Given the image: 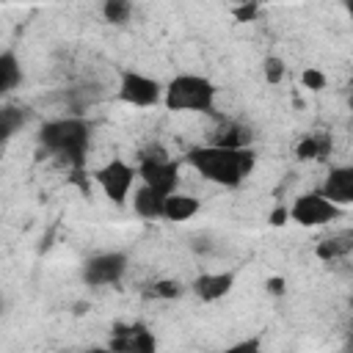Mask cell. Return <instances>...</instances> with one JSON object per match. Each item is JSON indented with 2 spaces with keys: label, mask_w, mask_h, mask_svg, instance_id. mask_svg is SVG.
Listing matches in <instances>:
<instances>
[{
  "label": "cell",
  "mask_w": 353,
  "mask_h": 353,
  "mask_svg": "<svg viewBox=\"0 0 353 353\" xmlns=\"http://www.w3.org/2000/svg\"><path fill=\"white\" fill-rule=\"evenodd\" d=\"M185 163L207 182H215L221 188H240L256 168V154L251 146L237 149L221 143H201L188 149Z\"/></svg>",
  "instance_id": "obj_1"
},
{
  "label": "cell",
  "mask_w": 353,
  "mask_h": 353,
  "mask_svg": "<svg viewBox=\"0 0 353 353\" xmlns=\"http://www.w3.org/2000/svg\"><path fill=\"white\" fill-rule=\"evenodd\" d=\"M88 143H91V124L83 116H61L39 127V146L50 157L61 160L74 171L85 165Z\"/></svg>",
  "instance_id": "obj_2"
},
{
  "label": "cell",
  "mask_w": 353,
  "mask_h": 353,
  "mask_svg": "<svg viewBox=\"0 0 353 353\" xmlns=\"http://www.w3.org/2000/svg\"><path fill=\"white\" fill-rule=\"evenodd\" d=\"M215 97L218 88L210 77L196 74V72H182L174 74L165 83V97L163 105L171 113H204V116H218L215 113Z\"/></svg>",
  "instance_id": "obj_3"
},
{
  "label": "cell",
  "mask_w": 353,
  "mask_h": 353,
  "mask_svg": "<svg viewBox=\"0 0 353 353\" xmlns=\"http://www.w3.org/2000/svg\"><path fill=\"white\" fill-rule=\"evenodd\" d=\"M179 168H182V163L176 157H171L163 143H149L138 160V179L143 185L171 196L174 190H179Z\"/></svg>",
  "instance_id": "obj_4"
},
{
  "label": "cell",
  "mask_w": 353,
  "mask_h": 353,
  "mask_svg": "<svg viewBox=\"0 0 353 353\" xmlns=\"http://www.w3.org/2000/svg\"><path fill=\"white\" fill-rule=\"evenodd\" d=\"M135 179H138V165L127 163L124 157H110L94 171V182L99 185L102 196L116 207H124L130 201Z\"/></svg>",
  "instance_id": "obj_5"
},
{
  "label": "cell",
  "mask_w": 353,
  "mask_h": 353,
  "mask_svg": "<svg viewBox=\"0 0 353 353\" xmlns=\"http://www.w3.org/2000/svg\"><path fill=\"white\" fill-rule=\"evenodd\" d=\"M116 97H119L124 105H132V108H154V105L163 102L165 85H163L157 77L146 74V72L124 69L121 77H119Z\"/></svg>",
  "instance_id": "obj_6"
},
{
  "label": "cell",
  "mask_w": 353,
  "mask_h": 353,
  "mask_svg": "<svg viewBox=\"0 0 353 353\" xmlns=\"http://www.w3.org/2000/svg\"><path fill=\"white\" fill-rule=\"evenodd\" d=\"M342 215V207L334 204L323 190H312V193H301L292 207H290V221H295L303 229H317L325 226L331 221H336Z\"/></svg>",
  "instance_id": "obj_7"
},
{
  "label": "cell",
  "mask_w": 353,
  "mask_h": 353,
  "mask_svg": "<svg viewBox=\"0 0 353 353\" xmlns=\"http://www.w3.org/2000/svg\"><path fill=\"white\" fill-rule=\"evenodd\" d=\"M127 268H130V256L124 251H99L83 262L80 279L88 287H113L124 279Z\"/></svg>",
  "instance_id": "obj_8"
},
{
  "label": "cell",
  "mask_w": 353,
  "mask_h": 353,
  "mask_svg": "<svg viewBox=\"0 0 353 353\" xmlns=\"http://www.w3.org/2000/svg\"><path fill=\"white\" fill-rule=\"evenodd\" d=\"M108 347L124 350V353H152L157 347V342L143 323H116L113 336L108 339Z\"/></svg>",
  "instance_id": "obj_9"
},
{
  "label": "cell",
  "mask_w": 353,
  "mask_h": 353,
  "mask_svg": "<svg viewBox=\"0 0 353 353\" xmlns=\"http://www.w3.org/2000/svg\"><path fill=\"white\" fill-rule=\"evenodd\" d=\"M234 270H207V273H199L193 281H190V290L199 301L204 303H215L221 298H226L232 290H234Z\"/></svg>",
  "instance_id": "obj_10"
},
{
  "label": "cell",
  "mask_w": 353,
  "mask_h": 353,
  "mask_svg": "<svg viewBox=\"0 0 353 353\" xmlns=\"http://www.w3.org/2000/svg\"><path fill=\"white\" fill-rule=\"evenodd\" d=\"M320 190H323L334 204H339L342 210L350 207V204H353V163L334 165V168L325 174Z\"/></svg>",
  "instance_id": "obj_11"
},
{
  "label": "cell",
  "mask_w": 353,
  "mask_h": 353,
  "mask_svg": "<svg viewBox=\"0 0 353 353\" xmlns=\"http://www.w3.org/2000/svg\"><path fill=\"white\" fill-rule=\"evenodd\" d=\"M130 204H132L135 215L143 221H163V215H165V193H160L143 182L132 190Z\"/></svg>",
  "instance_id": "obj_12"
},
{
  "label": "cell",
  "mask_w": 353,
  "mask_h": 353,
  "mask_svg": "<svg viewBox=\"0 0 353 353\" xmlns=\"http://www.w3.org/2000/svg\"><path fill=\"white\" fill-rule=\"evenodd\" d=\"M199 210H201V204H199L196 196L182 193V190H174L171 196H165V215H163V221L185 223V221H190Z\"/></svg>",
  "instance_id": "obj_13"
},
{
  "label": "cell",
  "mask_w": 353,
  "mask_h": 353,
  "mask_svg": "<svg viewBox=\"0 0 353 353\" xmlns=\"http://www.w3.org/2000/svg\"><path fill=\"white\" fill-rule=\"evenodd\" d=\"M350 251H353V232H336V234H331L314 245V256L323 262L345 259Z\"/></svg>",
  "instance_id": "obj_14"
},
{
  "label": "cell",
  "mask_w": 353,
  "mask_h": 353,
  "mask_svg": "<svg viewBox=\"0 0 353 353\" xmlns=\"http://www.w3.org/2000/svg\"><path fill=\"white\" fill-rule=\"evenodd\" d=\"M251 138H254V135H251V130H248L245 124L221 119V124H218V130L212 132L210 143H221V146H237V149H243V146H251Z\"/></svg>",
  "instance_id": "obj_15"
},
{
  "label": "cell",
  "mask_w": 353,
  "mask_h": 353,
  "mask_svg": "<svg viewBox=\"0 0 353 353\" xmlns=\"http://www.w3.org/2000/svg\"><path fill=\"white\" fill-rule=\"evenodd\" d=\"M22 83V63L14 50L0 52V94H11Z\"/></svg>",
  "instance_id": "obj_16"
},
{
  "label": "cell",
  "mask_w": 353,
  "mask_h": 353,
  "mask_svg": "<svg viewBox=\"0 0 353 353\" xmlns=\"http://www.w3.org/2000/svg\"><path fill=\"white\" fill-rule=\"evenodd\" d=\"M331 152V138L328 135H303L298 143H295V157L301 163H309V160H320Z\"/></svg>",
  "instance_id": "obj_17"
},
{
  "label": "cell",
  "mask_w": 353,
  "mask_h": 353,
  "mask_svg": "<svg viewBox=\"0 0 353 353\" xmlns=\"http://www.w3.org/2000/svg\"><path fill=\"white\" fill-rule=\"evenodd\" d=\"M28 121V108H17V105H6L0 110V135L3 141L14 138V132H19Z\"/></svg>",
  "instance_id": "obj_18"
},
{
  "label": "cell",
  "mask_w": 353,
  "mask_h": 353,
  "mask_svg": "<svg viewBox=\"0 0 353 353\" xmlns=\"http://www.w3.org/2000/svg\"><path fill=\"white\" fill-rule=\"evenodd\" d=\"M185 284L179 281V279H157V281H152L149 284V290H146V298H157V301H176V298H182L185 295Z\"/></svg>",
  "instance_id": "obj_19"
},
{
  "label": "cell",
  "mask_w": 353,
  "mask_h": 353,
  "mask_svg": "<svg viewBox=\"0 0 353 353\" xmlns=\"http://www.w3.org/2000/svg\"><path fill=\"white\" fill-rule=\"evenodd\" d=\"M132 17V0H102V19L108 25H127Z\"/></svg>",
  "instance_id": "obj_20"
},
{
  "label": "cell",
  "mask_w": 353,
  "mask_h": 353,
  "mask_svg": "<svg viewBox=\"0 0 353 353\" xmlns=\"http://www.w3.org/2000/svg\"><path fill=\"white\" fill-rule=\"evenodd\" d=\"M262 74H265V83L279 85V83L284 80V74H287V63H284L279 55H268V58L262 61Z\"/></svg>",
  "instance_id": "obj_21"
},
{
  "label": "cell",
  "mask_w": 353,
  "mask_h": 353,
  "mask_svg": "<svg viewBox=\"0 0 353 353\" xmlns=\"http://www.w3.org/2000/svg\"><path fill=\"white\" fill-rule=\"evenodd\" d=\"M232 14H234L237 22H254V19H259V14H262V0L243 3V6H232Z\"/></svg>",
  "instance_id": "obj_22"
},
{
  "label": "cell",
  "mask_w": 353,
  "mask_h": 353,
  "mask_svg": "<svg viewBox=\"0 0 353 353\" xmlns=\"http://www.w3.org/2000/svg\"><path fill=\"white\" fill-rule=\"evenodd\" d=\"M301 83H303L309 91H323V88H325V83H328V77H325V72H320V69L309 66V69H303V72H301Z\"/></svg>",
  "instance_id": "obj_23"
},
{
  "label": "cell",
  "mask_w": 353,
  "mask_h": 353,
  "mask_svg": "<svg viewBox=\"0 0 353 353\" xmlns=\"http://www.w3.org/2000/svg\"><path fill=\"white\" fill-rule=\"evenodd\" d=\"M265 292L273 298H284L287 295V279L284 276H268L265 279Z\"/></svg>",
  "instance_id": "obj_24"
},
{
  "label": "cell",
  "mask_w": 353,
  "mask_h": 353,
  "mask_svg": "<svg viewBox=\"0 0 353 353\" xmlns=\"http://www.w3.org/2000/svg\"><path fill=\"white\" fill-rule=\"evenodd\" d=\"M262 347V339L259 336H251V339H240V342H234L229 350L232 353H256Z\"/></svg>",
  "instance_id": "obj_25"
},
{
  "label": "cell",
  "mask_w": 353,
  "mask_h": 353,
  "mask_svg": "<svg viewBox=\"0 0 353 353\" xmlns=\"http://www.w3.org/2000/svg\"><path fill=\"white\" fill-rule=\"evenodd\" d=\"M287 221H290V210L287 207H276L270 212V226H284Z\"/></svg>",
  "instance_id": "obj_26"
},
{
  "label": "cell",
  "mask_w": 353,
  "mask_h": 353,
  "mask_svg": "<svg viewBox=\"0 0 353 353\" xmlns=\"http://www.w3.org/2000/svg\"><path fill=\"white\" fill-rule=\"evenodd\" d=\"M342 6H345V11H347V17H353V0H342Z\"/></svg>",
  "instance_id": "obj_27"
},
{
  "label": "cell",
  "mask_w": 353,
  "mask_h": 353,
  "mask_svg": "<svg viewBox=\"0 0 353 353\" xmlns=\"http://www.w3.org/2000/svg\"><path fill=\"white\" fill-rule=\"evenodd\" d=\"M232 6H243V3H254V0H229Z\"/></svg>",
  "instance_id": "obj_28"
},
{
  "label": "cell",
  "mask_w": 353,
  "mask_h": 353,
  "mask_svg": "<svg viewBox=\"0 0 353 353\" xmlns=\"http://www.w3.org/2000/svg\"><path fill=\"white\" fill-rule=\"evenodd\" d=\"M347 108H350V110H353V94H350V99H347Z\"/></svg>",
  "instance_id": "obj_29"
},
{
  "label": "cell",
  "mask_w": 353,
  "mask_h": 353,
  "mask_svg": "<svg viewBox=\"0 0 353 353\" xmlns=\"http://www.w3.org/2000/svg\"><path fill=\"white\" fill-rule=\"evenodd\" d=\"M350 309H353V295H350Z\"/></svg>",
  "instance_id": "obj_30"
},
{
  "label": "cell",
  "mask_w": 353,
  "mask_h": 353,
  "mask_svg": "<svg viewBox=\"0 0 353 353\" xmlns=\"http://www.w3.org/2000/svg\"><path fill=\"white\" fill-rule=\"evenodd\" d=\"M350 83H353V80H350Z\"/></svg>",
  "instance_id": "obj_31"
}]
</instances>
